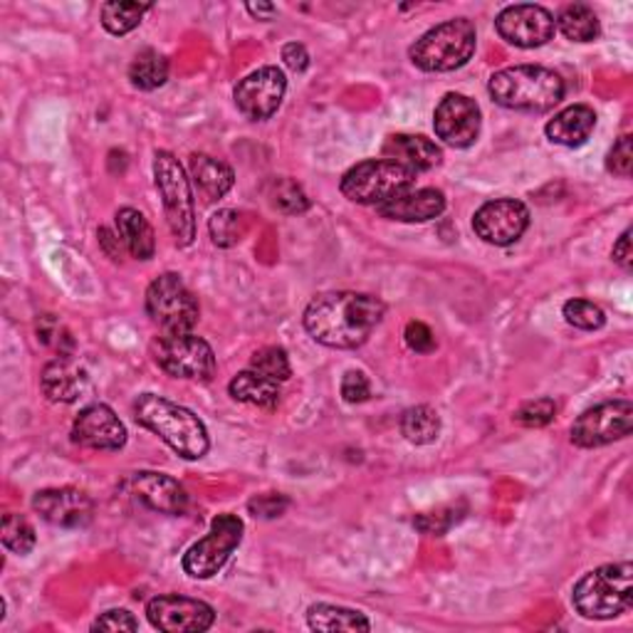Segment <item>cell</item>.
I'll use <instances>...</instances> for the list:
<instances>
[{
  "instance_id": "obj_1",
  "label": "cell",
  "mask_w": 633,
  "mask_h": 633,
  "mask_svg": "<svg viewBox=\"0 0 633 633\" xmlns=\"http://www.w3.org/2000/svg\"><path fill=\"white\" fill-rule=\"evenodd\" d=\"M386 304L366 292H322L304 310V330L330 350H356L382 324Z\"/></svg>"
},
{
  "instance_id": "obj_2",
  "label": "cell",
  "mask_w": 633,
  "mask_h": 633,
  "mask_svg": "<svg viewBox=\"0 0 633 633\" xmlns=\"http://www.w3.org/2000/svg\"><path fill=\"white\" fill-rule=\"evenodd\" d=\"M136 424L149 428L184 460L204 458L210 448L208 428L191 408L178 406L158 394H142L134 401Z\"/></svg>"
},
{
  "instance_id": "obj_3",
  "label": "cell",
  "mask_w": 633,
  "mask_h": 633,
  "mask_svg": "<svg viewBox=\"0 0 633 633\" xmlns=\"http://www.w3.org/2000/svg\"><path fill=\"white\" fill-rule=\"evenodd\" d=\"M495 104L525 114H544L564 100V80L542 65H515L495 72L488 82Z\"/></svg>"
},
{
  "instance_id": "obj_4",
  "label": "cell",
  "mask_w": 633,
  "mask_h": 633,
  "mask_svg": "<svg viewBox=\"0 0 633 633\" xmlns=\"http://www.w3.org/2000/svg\"><path fill=\"white\" fill-rule=\"evenodd\" d=\"M572 604L584 619L609 621L633 606V564L616 562L587 572L574 584Z\"/></svg>"
},
{
  "instance_id": "obj_5",
  "label": "cell",
  "mask_w": 633,
  "mask_h": 633,
  "mask_svg": "<svg viewBox=\"0 0 633 633\" xmlns=\"http://www.w3.org/2000/svg\"><path fill=\"white\" fill-rule=\"evenodd\" d=\"M478 35L468 18H453L430 28L408 50L411 62L424 72H453L468 65Z\"/></svg>"
},
{
  "instance_id": "obj_6",
  "label": "cell",
  "mask_w": 633,
  "mask_h": 633,
  "mask_svg": "<svg viewBox=\"0 0 633 633\" xmlns=\"http://www.w3.org/2000/svg\"><path fill=\"white\" fill-rule=\"evenodd\" d=\"M154 184L158 196H162L166 224L176 246H191L196 238V204L191 181H188L181 162L172 152H156Z\"/></svg>"
},
{
  "instance_id": "obj_7",
  "label": "cell",
  "mask_w": 633,
  "mask_h": 633,
  "mask_svg": "<svg viewBox=\"0 0 633 633\" xmlns=\"http://www.w3.org/2000/svg\"><path fill=\"white\" fill-rule=\"evenodd\" d=\"M342 194L359 206H384L388 200L404 196L416 188V174L406 172L386 158H369L352 166L342 176Z\"/></svg>"
},
{
  "instance_id": "obj_8",
  "label": "cell",
  "mask_w": 633,
  "mask_h": 633,
  "mask_svg": "<svg viewBox=\"0 0 633 633\" xmlns=\"http://www.w3.org/2000/svg\"><path fill=\"white\" fill-rule=\"evenodd\" d=\"M146 314L152 316L162 334H178L194 332L200 308L196 294L186 288V282L176 272H164L146 290Z\"/></svg>"
},
{
  "instance_id": "obj_9",
  "label": "cell",
  "mask_w": 633,
  "mask_h": 633,
  "mask_svg": "<svg viewBox=\"0 0 633 633\" xmlns=\"http://www.w3.org/2000/svg\"><path fill=\"white\" fill-rule=\"evenodd\" d=\"M154 362L164 374L186 382H210L216 376V352L194 332L162 334L154 344Z\"/></svg>"
},
{
  "instance_id": "obj_10",
  "label": "cell",
  "mask_w": 633,
  "mask_h": 633,
  "mask_svg": "<svg viewBox=\"0 0 633 633\" xmlns=\"http://www.w3.org/2000/svg\"><path fill=\"white\" fill-rule=\"evenodd\" d=\"M242 532H246V525H242L238 515H218L216 520L210 522V530L204 540L188 547L181 562L184 572L191 579L216 577L220 569L226 567L230 554L240 547Z\"/></svg>"
},
{
  "instance_id": "obj_11",
  "label": "cell",
  "mask_w": 633,
  "mask_h": 633,
  "mask_svg": "<svg viewBox=\"0 0 633 633\" xmlns=\"http://www.w3.org/2000/svg\"><path fill=\"white\" fill-rule=\"evenodd\" d=\"M633 406L631 401H606L584 411L572 426V443L579 448H601L631 436Z\"/></svg>"
},
{
  "instance_id": "obj_12",
  "label": "cell",
  "mask_w": 633,
  "mask_h": 633,
  "mask_svg": "<svg viewBox=\"0 0 633 633\" xmlns=\"http://www.w3.org/2000/svg\"><path fill=\"white\" fill-rule=\"evenodd\" d=\"M530 228V210L522 200L498 198L482 204L473 216V230L488 246H512Z\"/></svg>"
},
{
  "instance_id": "obj_13",
  "label": "cell",
  "mask_w": 633,
  "mask_h": 633,
  "mask_svg": "<svg viewBox=\"0 0 633 633\" xmlns=\"http://www.w3.org/2000/svg\"><path fill=\"white\" fill-rule=\"evenodd\" d=\"M146 619L164 633H200L216 624V611L200 599L164 594L146 604Z\"/></svg>"
},
{
  "instance_id": "obj_14",
  "label": "cell",
  "mask_w": 633,
  "mask_h": 633,
  "mask_svg": "<svg viewBox=\"0 0 633 633\" xmlns=\"http://www.w3.org/2000/svg\"><path fill=\"white\" fill-rule=\"evenodd\" d=\"M284 92H288L284 72L280 68L268 65L250 72L248 77H242L238 82L234 97L242 117H248L250 122H262L270 120L272 114L280 110Z\"/></svg>"
},
{
  "instance_id": "obj_15",
  "label": "cell",
  "mask_w": 633,
  "mask_h": 633,
  "mask_svg": "<svg viewBox=\"0 0 633 633\" xmlns=\"http://www.w3.org/2000/svg\"><path fill=\"white\" fill-rule=\"evenodd\" d=\"M495 28H498V33L505 42L522 50L542 48L557 33L554 15L550 10L532 3L508 6L498 15V20H495Z\"/></svg>"
},
{
  "instance_id": "obj_16",
  "label": "cell",
  "mask_w": 633,
  "mask_h": 633,
  "mask_svg": "<svg viewBox=\"0 0 633 633\" xmlns=\"http://www.w3.org/2000/svg\"><path fill=\"white\" fill-rule=\"evenodd\" d=\"M480 126L482 117L478 102L466 97V94L448 92L434 112L436 136L443 144L453 146V149H468V146L478 142Z\"/></svg>"
},
{
  "instance_id": "obj_17",
  "label": "cell",
  "mask_w": 633,
  "mask_h": 633,
  "mask_svg": "<svg viewBox=\"0 0 633 633\" xmlns=\"http://www.w3.org/2000/svg\"><path fill=\"white\" fill-rule=\"evenodd\" d=\"M33 510L42 520L62 530H80L92 522L94 502L80 488H48L35 492Z\"/></svg>"
},
{
  "instance_id": "obj_18",
  "label": "cell",
  "mask_w": 633,
  "mask_h": 633,
  "mask_svg": "<svg viewBox=\"0 0 633 633\" xmlns=\"http://www.w3.org/2000/svg\"><path fill=\"white\" fill-rule=\"evenodd\" d=\"M124 488L129 490L136 502H142L144 508H149L154 512L176 517L188 510V492L184 490L181 482L172 478V475L142 470L129 475Z\"/></svg>"
},
{
  "instance_id": "obj_19",
  "label": "cell",
  "mask_w": 633,
  "mask_h": 633,
  "mask_svg": "<svg viewBox=\"0 0 633 633\" xmlns=\"http://www.w3.org/2000/svg\"><path fill=\"white\" fill-rule=\"evenodd\" d=\"M72 440L90 450H120L126 443V426L107 404H90L72 424Z\"/></svg>"
},
{
  "instance_id": "obj_20",
  "label": "cell",
  "mask_w": 633,
  "mask_h": 633,
  "mask_svg": "<svg viewBox=\"0 0 633 633\" xmlns=\"http://www.w3.org/2000/svg\"><path fill=\"white\" fill-rule=\"evenodd\" d=\"M382 156L411 174L430 172L443 162L440 146L421 134H392L382 146Z\"/></svg>"
},
{
  "instance_id": "obj_21",
  "label": "cell",
  "mask_w": 633,
  "mask_h": 633,
  "mask_svg": "<svg viewBox=\"0 0 633 633\" xmlns=\"http://www.w3.org/2000/svg\"><path fill=\"white\" fill-rule=\"evenodd\" d=\"M40 388L52 404H75L90 392V376L68 356H60L42 369Z\"/></svg>"
},
{
  "instance_id": "obj_22",
  "label": "cell",
  "mask_w": 633,
  "mask_h": 633,
  "mask_svg": "<svg viewBox=\"0 0 633 633\" xmlns=\"http://www.w3.org/2000/svg\"><path fill=\"white\" fill-rule=\"evenodd\" d=\"M443 210H446L443 191L438 188H414V191L378 206L376 214L388 220H398V224H426V220L438 218Z\"/></svg>"
},
{
  "instance_id": "obj_23",
  "label": "cell",
  "mask_w": 633,
  "mask_h": 633,
  "mask_svg": "<svg viewBox=\"0 0 633 633\" xmlns=\"http://www.w3.org/2000/svg\"><path fill=\"white\" fill-rule=\"evenodd\" d=\"M596 114L587 104H572V107L554 114V120L547 122L544 134L547 139L567 149H579L589 142V136L594 134Z\"/></svg>"
},
{
  "instance_id": "obj_24",
  "label": "cell",
  "mask_w": 633,
  "mask_h": 633,
  "mask_svg": "<svg viewBox=\"0 0 633 633\" xmlns=\"http://www.w3.org/2000/svg\"><path fill=\"white\" fill-rule=\"evenodd\" d=\"M117 236L122 238L124 248L132 252L136 260H152L154 250H156V238H154V228L142 210L136 208H120L117 216Z\"/></svg>"
},
{
  "instance_id": "obj_25",
  "label": "cell",
  "mask_w": 633,
  "mask_h": 633,
  "mask_svg": "<svg viewBox=\"0 0 633 633\" xmlns=\"http://www.w3.org/2000/svg\"><path fill=\"white\" fill-rule=\"evenodd\" d=\"M228 392L236 401H240V404H250V406L268 408V411L278 408L280 398H282L280 384L258 372H252V369L236 374L234 382L228 384Z\"/></svg>"
},
{
  "instance_id": "obj_26",
  "label": "cell",
  "mask_w": 633,
  "mask_h": 633,
  "mask_svg": "<svg viewBox=\"0 0 633 633\" xmlns=\"http://www.w3.org/2000/svg\"><path fill=\"white\" fill-rule=\"evenodd\" d=\"M191 178L200 188V194H204L208 200L224 198L236 184L234 168L208 154L191 156Z\"/></svg>"
},
{
  "instance_id": "obj_27",
  "label": "cell",
  "mask_w": 633,
  "mask_h": 633,
  "mask_svg": "<svg viewBox=\"0 0 633 633\" xmlns=\"http://www.w3.org/2000/svg\"><path fill=\"white\" fill-rule=\"evenodd\" d=\"M308 624L312 631H324V633L372 631V621H369L362 611L334 606V604H312L308 609Z\"/></svg>"
},
{
  "instance_id": "obj_28",
  "label": "cell",
  "mask_w": 633,
  "mask_h": 633,
  "mask_svg": "<svg viewBox=\"0 0 633 633\" xmlns=\"http://www.w3.org/2000/svg\"><path fill=\"white\" fill-rule=\"evenodd\" d=\"M554 23L559 30H562V35L572 42H592L601 33L596 13L584 3L564 6L562 13L557 15Z\"/></svg>"
},
{
  "instance_id": "obj_29",
  "label": "cell",
  "mask_w": 633,
  "mask_h": 633,
  "mask_svg": "<svg viewBox=\"0 0 633 633\" xmlns=\"http://www.w3.org/2000/svg\"><path fill=\"white\" fill-rule=\"evenodd\" d=\"M129 80L136 90L152 92L164 87L168 80V60L158 50L146 48L132 60L129 65Z\"/></svg>"
},
{
  "instance_id": "obj_30",
  "label": "cell",
  "mask_w": 633,
  "mask_h": 633,
  "mask_svg": "<svg viewBox=\"0 0 633 633\" xmlns=\"http://www.w3.org/2000/svg\"><path fill=\"white\" fill-rule=\"evenodd\" d=\"M401 434L414 446H428L440 434V416L430 406H414L401 416Z\"/></svg>"
},
{
  "instance_id": "obj_31",
  "label": "cell",
  "mask_w": 633,
  "mask_h": 633,
  "mask_svg": "<svg viewBox=\"0 0 633 633\" xmlns=\"http://www.w3.org/2000/svg\"><path fill=\"white\" fill-rule=\"evenodd\" d=\"M152 6L146 3H104L102 6V25L112 35H126L132 33L134 28H139L142 18L149 13Z\"/></svg>"
},
{
  "instance_id": "obj_32",
  "label": "cell",
  "mask_w": 633,
  "mask_h": 633,
  "mask_svg": "<svg viewBox=\"0 0 633 633\" xmlns=\"http://www.w3.org/2000/svg\"><path fill=\"white\" fill-rule=\"evenodd\" d=\"M250 369L252 372H258L262 376L272 378V382H288L292 376V366H290V359L288 352L282 350V346H262L250 359Z\"/></svg>"
},
{
  "instance_id": "obj_33",
  "label": "cell",
  "mask_w": 633,
  "mask_h": 633,
  "mask_svg": "<svg viewBox=\"0 0 633 633\" xmlns=\"http://www.w3.org/2000/svg\"><path fill=\"white\" fill-rule=\"evenodd\" d=\"M3 547L15 554H30L38 542L33 525H30L25 517H20L15 512H8L3 517Z\"/></svg>"
},
{
  "instance_id": "obj_34",
  "label": "cell",
  "mask_w": 633,
  "mask_h": 633,
  "mask_svg": "<svg viewBox=\"0 0 633 633\" xmlns=\"http://www.w3.org/2000/svg\"><path fill=\"white\" fill-rule=\"evenodd\" d=\"M208 234L214 238L218 248H234L242 236V220L240 214L230 208H220L208 220Z\"/></svg>"
},
{
  "instance_id": "obj_35",
  "label": "cell",
  "mask_w": 633,
  "mask_h": 633,
  "mask_svg": "<svg viewBox=\"0 0 633 633\" xmlns=\"http://www.w3.org/2000/svg\"><path fill=\"white\" fill-rule=\"evenodd\" d=\"M564 320L577 326V330H584V332H594L601 330V326L606 324V314L604 310L599 308V304L589 302V300H569L564 302Z\"/></svg>"
},
{
  "instance_id": "obj_36",
  "label": "cell",
  "mask_w": 633,
  "mask_h": 633,
  "mask_svg": "<svg viewBox=\"0 0 633 633\" xmlns=\"http://www.w3.org/2000/svg\"><path fill=\"white\" fill-rule=\"evenodd\" d=\"M272 206L288 216H300L310 208V198L292 178H280L276 181V191H272Z\"/></svg>"
},
{
  "instance_id": "obj_37",
  "label": "cell",
  "mask_w": 633,
  "mask_h": 633,
  "mask_svg": "<svg viewBox=\"0 0 633 633\" xmlns=\"http://www.w3.org/2000/svg\"><path fill=\"white\" fill-rule=\"evenodd\" d=\"M460 510L456 505H446V508H438L434 512H424L414 520L416 530L424 535H446L453 525L460 522Z\"/></svg>"
},
{
  "instance_id": "obj_38",
  "label": "cell",
  "mask_w": 633,
  "mask_h": 633,
  "mask_svg": "<svg viewBox=\"0 0 633 633\" xmlns=\"http://www.w3.org/2000/svg\"><path fill=\"white\" fill-rule=\"evenodd\" d=\"M557 414V406L552 398H535L527 401V404L517 411L515 421L525 428H542L547 424H552Z\"/></svg>"
},
{
  "instance_id": "obj_39",
  "label": "cell",
  "mask_w": 633,
  "mask_h": 633,
  "mask_svg": "<svg viewBox=\"0 0 633 633\" xmlns=\"http://www.w3.org/2000/svg\"><path fill=\"white\" fill-rule=\"evenodd\" d=\"M38 340L45 346H52L55 352H60V356H68L72 352V346H75L70 332L55 320V316H50V314L42 316V320L38 322Z\"/></svg>"
},
{
  "instance_id": "obj_40",
  "label": "cell",
  "mask_w": 633,
  "mask_h": 633,
  "mask_svg": "<svg viewBox=\"0 0 633 633\" xmlns=\"http://www.w3.org/2000/svg\"><path fill=\"white\" fill-rule=\"evenodd\" d=\"M606 168H609L611 174L621 176V178L631 176V168H633V139H631V134L621 136V139L614 144V149L609 152Z\"/></svg>"
},
{
  "instance_id": "obj_41",
  "label": "cell",
  "mask_w": 633,
  "mask_h": 633,
  "mask_svg": "<svg viewBox=\"0 0 633 633\" xmlns=\"http://www.w3.org/2000/svg\"><path fill=\"white\" fill-rule=\"evenodd\" d=\"M406 346L416 354H430L436 352V334L426 322H408L404 332Z\"/></svg>"
},
{
  "instance_id": "obj_42",
  "label": "cell",
  "mask_w": 633,
  "mask_h": 633,
  "mask_svg": "<svg viewBox=\"0 0 633 633\" xmlns=\"http://www.w3.org/2000/svg\"><path fill=\"white\" fill-rule=\"evenodd\" d=\"M372 396V384L364 372H346L342 378V398L346 404H364Z\"/></svg>"
},
{
  "instance_id": "obj_43",
  "label": "cell",
  "mask_w": 633,
  "mask_h": 633,
  "mask_svg": "<svg viewBox=\"0 0 633 633\" xmlns=\"http://www.w3.org/2000/svg\"><path fill=\"white\" fill-rule=\"evenodd\" d=\"M136 629H139V621H136L132 611L126 609H112L92 624V631H136Z\"/></svg>"
},
{
  "instance_id": "obj_44",
  "label": "cell",
  "mask_w": 633,
  "mask_h": 633,
  "mask_svg": "<svg viewBox=\"0 0 633 633\" xmlns=\"http://www.w3.org/2000/svg\"><path fill=\"white\" fill-rule=\"evenodd\" d=\"M248 510L256 517H266V520H272V517H280L284 510H288V498L278 492H266L258 495L248 502Z\"/></svg>"
},
{
  "instance_id": "obj_45",
  "label": "cell",
  "mask_w": 633,
  "mask_h": 633,
  "mask_svg": "<svg viewBox=\"0 0 633 633\" xmlns=\"http://www.w3.org/2000/svg\"><path fill=\"white\" fill-rule=\"evenodd\" d=\"M282 60L292 72H304L310 68V52L304 50L300 42H288V45L282 48Z\"/></svg>"
},
{
  "instance_id": "obj_46",
  "label": "cell",
  "mask_w": 633,
  "mask_h": 633,
  "mask_svg": "<svg viewBox=\"0 0 633 633\" xmlns=\"http://www.w3.org/2000/svg\"><path fill=\"white\" fill-rule=\"evenodd\" d=\"M611 258H614L616 266L624 270H631L633 266V248H631V228H626L621 238L614 242V250H611Z\"/></svg>"
},
{
  "instance_id": "obj_47",
  "label": "cell",
  "mask_w": 633,
  "mask_h": 633,
  "mask_svg": "<svg viewBox=\"0 0 633 633\" xmlns=\"http://www.w3.org/2000/svg\"><path fill=\"white\" fill-rule=\"evenodd\" d=\"M100 242L104 246V250H107V256L112 258V260H120L122 258V238L120 236H114L112 230H107V228H102L100 230Z\"/></svg>"
},
{
  "instance_id": "obj_48",
  "label": "cell",
  "mask_w": 633,
  "mask_h": 633,
  "mask_svg": "<svg viewBox=\"0 0 633 633\" xmlns=\"http://www.w3.org/2000/svg\"><path fill=\"white\" fill-rule=\"evenodd\" d=\"M246 8H248V13L252 18H258V20H272V18H276V13H278V8L270 6V3H258V6L250 3Z\"/></svg>"
}]
</instances>
